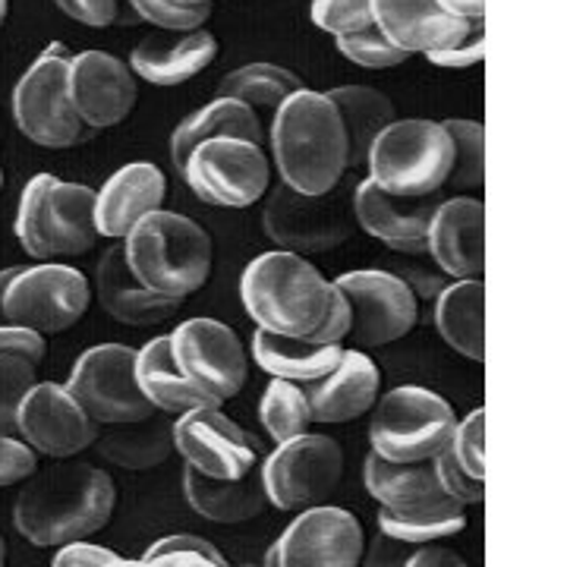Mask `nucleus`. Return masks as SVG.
I'll list each match as a JSON object with an SVG mask.
<instances>
[{
	"mask_svg": "<svg viewBox=\"0 0 567 567\" xmlns=\"http://www.w3.org/2000/svg\"><path fill=\"white\" fill-rule=\"evenodd\" d=\"M95 287H99V300L102 309L123 324L133 328H152V324L167 322L181 303L152 293L145 284L136 281V275L130 271V265L123 259L121 246L107 249L99 262V275H95Z\"/></svg>",
	"mask_w": 567,
	"mask_h": 567,
	"instance_id": "a878e982",
	"label": "nucleus"
},
{
	"mask_svg": "<svg viewBox=\"0 0 567 567\" xmlns=\"http://www.w3.org/2000/svg\"><path fill=\"white\" fill-rule=\"evenodd\" d=\"M25 483L13 524L25 543L39 548L80 543L107 527L117 507V488L99 466L63 461L41 473L35 470Z\"/></svg>",
	"mask_w": 567,
	"mask_h": 567,
	"instance_id": "f257e3e1",
	"label": "nucleus"
},
{
	"mask_svg": "<svg viewBox=\"0 0 567 567\" xmlns=\"http://www.w3.org/2000/svg\"><path fill=\"white\" fill-rule=\"evenodd\" d=\"M334 284L306 256L275 249L246 265L240 300L259 331L281 338H306L322 324Z\"/></svg>",
	"mask_w": 567,
	"mask_h": 567,
	"instance_id": "7ed1b4c3",
	"label": "nucleus"
},
{
	"mask_svg": "<svg viewBox=\"0 0 567 567\" xmlns=\"http://www.w3.org/2000/svg\"><path fill=\"white\" fill-rule=\"evenodd\" d=\"M39 382V365L0 357V435H17V413L29 388Z\"/></svg>",
	"mask_w": 567,
	"mask_h": 567,
	"instance_id": "ea45409f",
	"label": "nucleus"
},
{
	"mask_svg": "<svg viewBox=\"0 0 567 567\" xmlns=\"http://www.w3.org/2000/svg\"><path fill=\"white\" fill-rule=\"evenodd\" d=\"M39 470V454L17 435H0V488L20 486Z\"/></svg>",
	"mask_w": 567,
	"mask_h": 567,
	"instance_id": "a18cd8bd",
	"label": "nucleus"
},
{
	"mask_svg": "<svg viewBox=\"0 0 567 567\" xmlns=\"http://www.w3.org/2000/svg\"><path fill=\"white\" fill-rule=\"evenodd\" d=\"M44 353H48L44 334L20 324H0V357H17L25 363L41 365Z\"/></svg>",
	"mask_w": 567,
	"mask_h": 567,
	"instance_id": "de8ad7c7",
	"label": "nucleus"
},
{
	"mask_svg": "<svg viewBox=\"0 0 567 567\" xmlns=\"http://www.w3.org/2000/svg\"><path fill=\"white\" fill-rule=\"evenodd\" d=\"M162 555H203V558L215 561L218 567H227L221 551L212 546L208 539H203V536H193V533H174V536H164V539H158L155 546L142 555V561H152V558H162Z\"/></svg>",
	"mask_w": 567,
	"mask_h": 567,
	"instance_id": "09e8293b",
	"label": "nucleus"
},
{
	"mask_svg": "<svg viewBox=\"0 0 567 567\" xmlns=\"http://www.w3.org/2000/svg\"><path fill=\"white\" fill-rule=\"evenodd\" d=\"M331 104L338 107L341 123L347 133V148H350V167H363L369 145L385 130L388 123L398 121V107L385 92L372 85H341L324 92Z\"/></svg>",
	"mask_w": 567,
	"mask_h": 567,
	"instance_id": "72a5a7b5",
	"label": "nucleus"
},
{
	"mask_svg": "<svg viewBox=\"0 0 567 567\" xmlns=\"http://www.w3.org/2000/svg\"><path fill=\"white\" fill-rule=\"evenodd\" d=\"M7 20V0H0V25Z\"/></svg>",
	"mask_w": 567,
	"mask_h": 567,
	"instance_id": "680f3d73",
	"label": "nucleus"
},
{
	"mask_svg": "<svg viewBox=\"0 0 567 567\" xmlns=\"http://www.w3.org/2000/svg\"><path fill=\"white\" fill-rule=\"evenodd\" d=\"M17 240L32 259H58L89 252L95 230V189L85 183L35 174L25 183L17 212Z\"/></svg>",
	"mask_w": 567,
	"mask_h": 567,
	"instance_id": "39448f33",
	"label": "nucleus"
},
{
	"mask_svg": "<svg viewBox=\"0 0 567 567\" xmlns=\"http://www.w3.org/2000/svg\"><path fill=\"white\" fill-rule=\"evenodd\" d=\"M183 183L208 205L249 208L271 186V164L262 145L246 140L199 142L181 167Z\"/></svg>",
	"mask_w": 567,
	"mask_h": 567,
	"instance_id": "f8f14e48",
	"label": "nucleus"
},
{
	"mask_svg": "<svg viewBox=\"0 0 567 567\" xmlns=\"http://www.w3.org/2000/svg\"><path fill=\"white\" fill-rule=\"evenodd\" d=\"M121 249L136 281L177 303L199 293L215 268V244L203 224L167 208L142 218Z\"/></svg>",
	"mask_w": 567,
	"mask_h": 567,
	"instance_id": "20e7f679",
	"label": "nucleus"
},
{
	"mask_svg": "<svg viewBox=\"0 0 567 567\" xmlns=\"http://www.w3.org/2000/svg\"><path fill=\"white\" fill-rule=\"evenodd\" d=\"M404 567H470L457 555V551H451V548L442 546H416L410 551V558H406Z\"/></svg>",
	"mask_w": 567,
	"mask_h": 567,
	"instance_id": "5fc2aeb1",
	"label": "nucleus"
},
{
	"mask_svg": "<svg viewBox=\"0 0 567 567\" xmlns=\"http://www.w3.org/2000/svg\"><path fill=\"white\" fill-rule=\"evenodd\" d=\"M413 546H404V543H394L388 536H375L369 548H363V558H360V567H404L406 558H410Z\"/></svg>",
	"mask_w": 567,
	"mask_h": 567,
	"instance_id": "864d4df0",
	"label": "nucleus"
},
{
	"mask_svg": "<svg viewBox=\"0 0 567 567\" xmlns=\"http://www.w3.org/2000/svg\"><path fill=\"white\" fill-rule=\"evenodd\" d=\"M0 186H3V171H0Z\"/></svg>",
	"mask_w": 567,
	"mask_h": 567,
	"instance_id": "e2e57ef3",
	"label": "nucleus"
},
{
	"mask_svg": "<svg viewBox=\"0 0 567 567\" xmlns=\"http://www.w3.org/2000/svg\"><path fill=\"white\" fill-rule=\"evenodd\" d=\"M363 548V524L347 507L316 505L290 520L265 567H360Z\"/></svg>",
	"mask_w": 567,
	"mask_h": 567,
	"instance_id": "2eb2a0df",
	"label": "nucleus"
},
{
	"mask_svg": "<svg viewBox=\"0 0 567 567\" xmlns=\"http://www.w3.org/2000/svg\"><path fill=\"white\" fill-rule=\"evenodd\" d=\"M435 473H439L442 495L451 498V502L470 507V505H480V502L486 498V480L470 476L464 466L454 461V454H451L447 447L439 454V457H435Z\"/></svg>",
	"mask_w": 567,
	"mask_h": 567,
	"instance_id": "c03bdc74",
	"label": "nucleus"
},
{
	"mask_svg": "<svg viewBox=\"0 0 567 567\" xmlns=\"http://www.w3.org/2000/svg\"><path fill=\"white\" fill-rule=\"evenodd\" d=\"M347 338H350V306H347L344 293L334 287L322 324L309 334V341L312 344H344Z\"/></svg>",
	"mask_w": 567,
	"mask_h": 567,
	"instance_id": "8fccbe9b",
	"label": "nucleus"
},
{
	"mask_svg": "<svg viewBox=\"0 0 567 567\" xmlns=\"http://www.w3.org/2000/svg\"><path fill=\"white\" fill-rule=\"evenodd\" d=\"M174 3H186V7H199V3H212V0H174Z\"/></svg>",
	"mask_w": 567,
	"mask_h": 567,
	"instance_id": "bf43d9fd",
	"label": "nucleus"
},
{
	"mask_svg": "<svg viewBox=\"0 0 567 567\" xmlns=\"http://www.w3.org/2000/svg\"><path fill=\"white\" fill-rule=\"evenodd\" d=\"M66 95L85 130H107L130 117L140 99L133 70L107 51H80L70 58Z\"/></svg>",
	"mask_w": 567,
	"mask_h": 567,
	"instance_id": "6ab92c4d",
	"label": "nucleus"
},
{
	"mask_svg": "<svg viewBox=\"0 0 567 567\" xmlns=\"http://www.w3.org/2000/svg\"><path fill=\"white\" fill-rule=\"evenodd\" d=\"M92 303L85 275L61 262L13 268L0 290V324H20L39 334H61L80 322Z\"/></svg>",
	"mask_w": 567,
	"mask_h": 567,
	"instance_id": "6e6552de",
	"label": "nucleus"
},
{
	"mask_svg": "<svg viewBox=\"0 0 567 567\" xmlns=\"http://www.w3.org/2000/svg\"><path fill=\"white\" fill-rule=\"evenodd\" d=\"M218 58V39L203 29L189 32H155L130 51L133 76L152 85H183L205 73Z\"/></svg>",
	"mask_w": 567,
	"mask_h": 567,
	"instance_id": "393cba45",
	"label": "nucleus"
},
{
	"mask_svg": "<svg viewBox=\"0 0 567 567\" xmlns=\"http://www.w3.org/2000/svg\"><path fill=\"white\" fill-rule=\"evenodd\" d=\"M167 338L181 372L205 398L221 406L244 391L249 360L240 334L230 324L218 319H189L177 324Z\"/></svg>",
	"mask_w": 567,
	"mask_h": 567,
	"instance_id": "ddd939ff",
	"label": "nucleus"
},
{
	"mask_svg": "<svg viewBox=\"0 0 567 567\" xmlns=\"http://www.w3.org/2000/svg\"><path fill=\"white\" fill-rule=\"evenodd\" d=\"M365 492L382 507H416L445 498L435 473V457L432 461H416V464H394L369 451L363 464Z\"/></svg>",
	"mask_w": 567,
	"mask_h": 567,
	"instance_id": "2f4dec72",
	"label": "nucleus"
},
{
	"mask_svg": "<svg viewBox=\"0 0 567 567\" xmlns=\"http://www.w3.org/2000/svg\"><path fill=\"white\" fill-rule=\"evenodd\" d=\"M167 181L162 167L148 162L123 164L102 189H95V230L104 240H123L142 218L164 208Z\"/></svg>",
	"mask_w": 567,
	"mask_h": 567,
	"instance_id": "4be33fe9",
	"label": "nucleus"
},
{
	"mask_svg": "<svg viewBox=\"0 0 567 567\" xmlns=\"http://www.w3.org/2000/svg\"><path fill=\"white\" fill-rule=\"evenodd\" d=\"M350 306V338L365 347H385L406 338L420 322V300L394 271L363 268L334 278Z\"/></svg>",
	"mask_w": 567,
	"mask_h": 567,
	"instance_id": "4468645a",
	"label": "nucleus"
},
{
	"mask_svg": "<svg viewBox=\"0 0 567 567\" xmlns=\"http://www.w3.org/2000/svg\"><path fill=\"white\" fill-rule=\"evenodd\" d=\"M379 388H382L379 365L372 363L363 350L344 347L341 360L328 375L303 385L309 416H312V423L324 425L353 423L375 406Z\"/></svg>",
	"mask_w": 567,
	"mask_h": 567,
	"instance_id": "b1692460",
	"label": "nucleus"
},
{
	"mask_svg": "<svg viewBox=\"0 0 567 567\" xmlns=\"http://www.w3.org/2000/svg\"><path fill=\"white\" fill-rule=\"evenodd\" d=\"M439 196L425 199H404L379 189L365 177L353 189V221L363 227L369 237L385 244L398 256H425V234L429 221L439 208Z\"/></svg>",
	"mask_w": 567,
	"mask_h": 567,
	"instance_id": "412c9836",
	"label": "nucleus"
},
{
	"mask_svg": "<svg viewBox=\"0 0 567 567\" xmlns=\"http://www.w3.org/2000/svg\"><path fill=\"white\" fill-rule=\"evenodd\" d=\"M114 561H121L117 551L80 539V543L58 546V555L51 558V567H111Z\"/></svg>",
	"mask_w": 567,
	"mask_h": 567,
	"instance_id": "3c124183",
	"label": "nucleus"
},
{
	"mask_svg": "<svg viewBox=\"0 0 567 567\" xmlns=\"http://www.w3.org/2000/svg\"><path fill=\"white\" fill-rule=\"evenodd\" d=\"M365 167L369 181L391 196H439L454 167V142L445 123L394 121L369 145Z\"/></svg>",
	"mask_w": 567,
	"mask_h": 567,
	"instance_id": "423d86ee",
	"label": "nucleus"
},
{
	"mask_svg": "<svg viewBox=\"0 0 567 567\" xmlns=\"http://www.w3.org/2000/svg\"><path fill=\"white\" fill-rule=\"evenodd\" d=\"M174 451L189 470L212 480H240L259 466L252 435L224 416L221 406H196L174 420Z\"/></svg>",
	"mask_w": 567,
	"mask_h": 567,
	"instance_id": "dca6fc26",
	"label": "nucleus"
},
{
	"mask_svg": "<svg viewBox=\"0 0 567 567\" xmlns=\"http://www.w3.org/2000/svg\"><path fill=\"white\" fill-rule=\"evenodd\" d=\"M130 7L140 13L142 20L158 25L164 32H189V29H203L212 20V3L199 7H186L174 0H130Z\"/></svg>",
	"mask_w": 567,
	"mask_h": 567,
	"instance_id": "79ce46f5",
	"label": "nucleus"
},
{
	"mask_svg": "<svg viewBox=\"0 0 567 567\" xmlns=\"http://www.w3.org/2000/svg\"><path fill=\"white\" fill-rule=\"evenodd\" d=\"M148 567H218L215 561H208L203 555H162L145 561Z\"/></svg>",
	"mask_w": 567,
	"mask_h": 567,
	"instance_id": "4d7b16f0",
	"label": "nucleus"
},
{
	"mask_svg": "<svg viewBox=\"0 0 567 567\" xmlns=\"http://www.w3.org/2000/svg\"><path fill=\"white\" fill-rule=\"evenodd\" d=\"M466 527V507L439 498L416 507H382L379 511V529L382 536L404 543V546H432L439 539L457 536Z\"/></svg>",
	"mask_w": 567,
	"mask_h": 567,
	"instance_id": "f704fd0d",
	"label": "nucleus"
},
{
	"mask_svg": "<svg viewBox=\"0 0 567 567\" xmlns=\"http://www.w3.org/2000/svg\"><path fill=\"white\" fill-rule=\"evenodd\" d=\"M183 495L189 507L212 524H246L259 517L268 505L262 470L252 466L240 480H212L196 470H183Z\"/></svg>",
	"mask_w": 567,
	"mask_h": 567,
	"instance_id": "bb28decb",
	"label": "nucleus"
},
{
	"mask_svg": "<svg viewBox=\"0 0 567 567\" xmlns=\"http://www.w3.org/2000/svg\"><path fill=\"white\" fill-rule=\"evenodd\" d=\"M309 13L322 32L341 39L372 25V0H312Z\"/></svg>",
	"mask_w": 567,
	"mask_h": 567,
	"instance_id": "37998d69",
	"label": "nucleus"
},
{
	"mask_svg": "<svg viewBox=\"0 0 567 567\" xmlns=\"http://www.w3.org/2000/svg\"><path fill=\"white\" fill-rule=\"evenodd\" d=\"M483 58H486V29H483V20L473 22L466 39L457 41L454 48L425 54V61L432 63V66H442V70H466V66L483 63Z\"/></svg>",
	"mask_w": 567,
	"mask_h": 567,
	"instance_id": "49530a36",
	"label": "nucleus"
},
{
	"mask_svg": "<svg viewBox=\"0 0 567 567\" xmlns=\"http://www.w3.org/2000/svg\"><path fill=\"white\" fill-rule=\"evenodd\" d=\"M70 20L92 25V29H104L117 20V0H54Z\"/></svg>",
	"mask_w": 567,
	"mask_h": 567,
	"instance_id": "603ef678",
	"label": "nucleus"
},
{
	"mask_svg": "<svg viewBox=\"0 0 567 567\" xmlns=\"http://www.w3.org/2000/svg\"><path fill=\"white\" fill-rule=\"evenodd\" d=\"M372 22L410 58L454 48L473 25L461 17H451L439 0H372Z\"/></svg>",
	"mask_w": 567,
	"mask_h": 567,
	"instance_id": "5701e85b",
	"label": "nucleus"
},
{
	"mask_svg": "<svg viewBox=\"0 0 567 567\" xmlns=\"http://www.w3.org/2000/svg\"><path fill=\"white\" fill-rule=\"evenodd\" d=\"M425 256L451 281H473L486 271V205L476 196L442 199L425 234Z\"/></svg>",
	"mask_w": 567,
	"mask_h": 567,
	"instance_id": "aec40b11",
	"label": "nucleus"
},
{
	"mask_svg": "<svg viewBox=\"0 0 567 567\" xmlns=\"http://www.w3.org/2000/svg\"><path fill=\"white\" fill-rule=\"evenodd\" d=\"M259 420H262L265 432L275 445L306 435L312 425V416H309L303 385L271 379V385L265 388L262 401H259Z\"/></svg>",
	"mask_w": 567,
	"mask_h": 567,
	"instance_id": "e433bc0d",
	"label": "nucleus"
},
{
	"mask_svg": "<svg viewBox=\"0 0 567 567\" xmlns=\"http://www.w3.org/2000/svg\"><path fill=\"white\" fill-rule=\"evenodd\" d=\"M102 425L92 423L70 391L58 382H35L17 413V439L35 454L70 461L95 445Z\"/></svg>",
	"mask_w": 567,
	"mask_h": 567,
	"instance_id": "a211bd4d",
	"label": "nucleus"
},
{
	"mask_svg": "<svg viewBox=\"0 0 567 567\" xmlns=\"http://www.w3.org/2000/svg\"><path fill=\"white\" fill-rule=\"evenodd\" d=\"M306 89L303 80L278 63H249L234 73H227L218 85V99H234L244 102L259 114V121H271L275 111L281 107L293 92Z\"/></svg>",
	"mask_w": 567,
	"mask_h": 567,
	"instance_id": "c9c22d12",
	"label": "nucleus"
},
{
	"mask_svg": "<svg viewBox=\"0 0 567 567\" xmlns=\"http://www.w3.org/2000/svg\"><path fill=\"white\" fill-rule=\"evenodd\" d=\"M259 470L268 505L278 511H306L324 505L334 495V488L341 486L344 447L331 435L306 432L300 439L275 447Z\"/></svg>",
	"mask_w": 567,
	"mask_h": 567,
	"instance_id": "9d476101",
	"label": "nucleus"
},
{
	"mask_svg": "<svg viewBox=\"0 0 567 567\" xmlns=\"http://www.w3.org/2000/svg\"><path fill=\"white\" fill-rule=\"evenodd\" d=\"M432 319L451 350H457L473 363L486 360V284L483 278L442 287L435 297Z\"/></svg>",
	"mask_w": 567,
	"mask_h": 567,
	"instance_id": "cd10ccee",
	"label": "nucleus"
},
{
	"mask_svg": "<svg viewBox=\"0 0 567 567\" xmlns=\"http://www.w3.org/2000/svg\"><path fill=\"white\" fill-rule=\"evenodd\" d=\"M447 451L470 476L486 480V406H476L457 420Z\"/></svg>",
	"mask_w": 567,
	"mask_h": 567,
	"instance_id": "a19ab883",
	"label": "nucleus"
},
{
	"mask_svg": "<svg viewBox=\"0 0 567 567\" xmlns=\"http://www.w3.org/2000/svg\"><path fill=\"white\" fill-rule=\"evenodd\" d=\"M451 17H461L466 22H480L486 17V0H439Z\"/></svg>",
	"mask_w": 567,
	"mask_h": 567,
	"instance_id": "6e6d98bb",
	"label": "nucleus"
},
{
	"mask_svg": "<svg viewBox=\"0 0 567 567\" xmlns=\"http://www.w3.org/2000/svg\"><path fill=\"white\" fill-rule=\"evenodd\" d=\"M167 416L171 413L155 410L140 423L111 425L107 432H99L95 445L123 470H152L164 464L174 451V423Z\"/></svg>",
	"mask_w": 567,
	"mask_h": 567,
	"instance_id": "473e14b6",
	"label": "nucleus"
},
{
	"mask_svg": "<svg viewBox=\"0 0 567 567\" xmlns=\"http://www.w3.org/2000/svg\"><path fill=\"white\" fill-rule=\"evenodd\" d=\"M205 140H246L256 142V145H265V123L244 102L215 99V102L199 107L196 114H189L174 130V136H171V158H174V167L181 171L186 158H189V152Z\"/></svg>",
	"mask_w": 567,
	"mask_h": 567,
	"instance_id": "c85d7f7f",
	"label": "nucleus"
},
{
	"mask_svg": "<svg viewBox=\"0 0 567 567\" xmlns=\"http://www.w3.org/2000/svg\"><path fill=\"white\" fill-rule=\"evenodd\" d=\"M70 58L73 54L63 41H51L22 73L10 99L20 133L41 148H70L92 136V130H85L66 95Z\"/></svg>",
	"mask_w": 567,
	"mask_h": 567,
	"instance_id": "1a4fd4ad",
	"label": "nucleus"
},
{
	"mask_svg": "<svg viewBox=\"0 0 567 567\" xmlns=\"http://www.w3.org/2000/svg\"><path fill=\"white\" fill-rule=\"evenodd\" d=\"M63 388L99 425L140 423L155 413L136 382V350L126 344L89 347Z\"/></svg>",
	"mask_w": 567,
	"mask_h": 567,
	"instance_id": "9b49d317",
	"label": "nucleus"
},
{
	"mask_svg": "<svg viewBox=\"0 0 567 567\" xmlns=\"http://www.w3.org/2000/svg\"><path fill=\"white\" fill-rule=\"evenodd\" d=\"M7 561V546H3V536H0V567Z\"/></svg>",
	"mask_w": 567,
	"mask_h": 567,
	"instance_id": "052dcab7",
	"label": "nucleus"
},
{
	"mask_svg": "<svg viewBox=\"0 0 567 567\" xmlns=\"http://www.w3.org/2000/svg\"><path fill=\"white\" fill-rule=\"evenodd\" d=\"M271 158L287 189L300 196L334 193L350 171L338 107L324 92L300 89L271 117Z\"/></svg>",
	"mask_w": 567,
	"mask_h": 567,
	"instance_id": "f03ea898",
	"label": "nucleus"
},
{
	"mask_svg": "<svg viewBox=\"0 0 567 567\" xmlns=\"http://www.w3.org/2000/svg\"><path fill=\"white\" fill-rule=\"evenodd\" d=\"M136 382H140L145 401L171 416H181L196 406H218L183 375L167 334L136 350Z\"/></svg>",
	"mask_w": 567,
	"mask_h": 567,
	"instance_id": "c756f323",
	"label": "nucleus"
},
{
	"mask_svg": "<svg viewBox=\"0 0 567 567\" xmlns=\"http://www.w3.org/2000/svg\"><path fill=\"white\" fill-rule=\"evenodd\" d=\"M341 58H347L357 66H365V70H391V66H401V63L410 58L401 48H394L391 41L379 32V25H365L360 32H350V35H341L334 39Z\"/></svg>",
	"mask_w": 567,
	"mask_h": 567,
	"instance_id": "58836bf2",
	"label": "nucleus"
},
{
	"mask_svg": "<svg viewBox=\"0 0 567 567\" xmlns=\"http://www.w3.org/2000/svg\"><path fill=\"white\" fill-rule=\"evenodd\" d=\"M328 196H300L287 186H278L268 205H265L262 227L275 244L297 252V256H312V252H328L334 246L350 240L353 234V212H347L338 199Z\"/></svg>",
	"mask_w": 567,
	"mask_h": 567,
	"instance_id": "f3484780",
	"label": "nucleus"
},
{
	"mask_svg": "<svg viewBox=\"0 0 567 567\" xmlns=\"http://www.w3.org/2000/svg\"><path fill=\"white\" fill-rule=\"evenodd\" d=\"M111 567H148L145 561H126V558H121V561H114Z\"/></svg>",
	"mask_w": 567,
	"mask_h": 567,
	"instance_id": "13d9d810",
	"label": "nucleus"
},
{
	"mask_svg": "<svg viewBox=\"0 0 567 567\" xmlns=\"http://www.w3.org/2000/svg\"><path fill=\"white\" fill-rule=\"evenodd\" d=\"M344 353V344H312L306 338H281L256 331L252 338V360L271 379L309 385L328 375Z\"/></svg>",
	"mask_w": 567,
	"mask_h": 567,
	"instance_id": "7c9ffc66",
	"label": "nucleus"
},
{
	"mask_svg": "<svg viewBox=\"0 0 567 567\" xmlns=\"http://www.w3.org/2000/svg\"><path fill=\"white\" fill-rule=\"evenodd\" d=\"M445 130L454 142V167L447 186L466 189H483L486 183V130L480 121H445Z\"/></svg>",
	"mask_w": 567,
	"mask_h": 567,
	"instance_id": "4c0bfd02",
	"label": "nucleus"
},
{
	"mask_svg": "<svg viewBox=\"0 0 567 567\" xmlns=\"http://www.w3.org/2000/svg\"><path fill=\"white\" fill-rule=\"evenodd\" d=\"M457 413L442 394L423 385L391 388L372 406L369 445L372 454L394 464H416L439 457L454 435Z\"/></svg>",
	"mask_w": 567,
	"mask_h": 567,
	"instance_id": "0eeeda50",
	"label": "nucleus"
}]
</instances>
